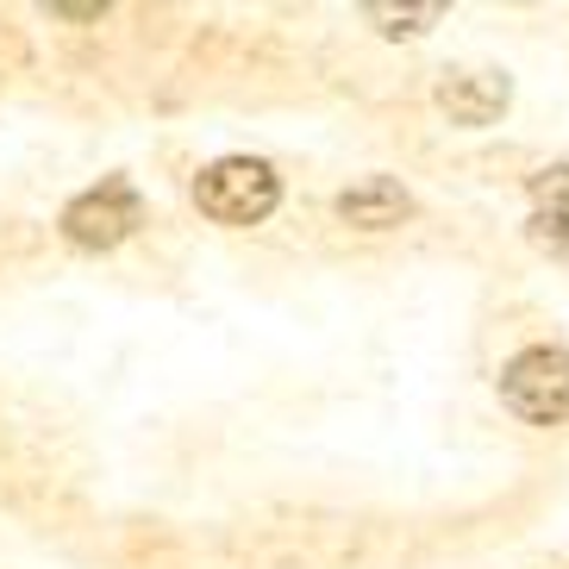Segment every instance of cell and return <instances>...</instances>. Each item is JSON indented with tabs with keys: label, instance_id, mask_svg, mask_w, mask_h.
I'll return each instance as SVG.
<instances>
[{
	"label": "cell",
	"instance_id": "1",
	"mask_svg": "<svg viewBox=\"0 0 569 569\" xmlns=\"http://www.w3.org/2000/svg\"><path fill=\"white\" fill-rule=\"evenodd\" d=\"M194 201H201V213L219 219V226H257V219L276 213L282 182H276V169L257 163V157H219L213 169H201Z\"/></svg>",
	"mask_w": 569,
	"mask_h": 569
},
{
	"label": "cell",
	"instance_id": "2",
	"mask_svg": "<svg viewBox=\"0 0 569 569\" xmlns=\"http://www.w3.org/2000/svg\"><path fill=\"white\" fill-rule=\"evenodd\" d=\"M501 401L513 407L519 419H532V426L569 419V351H557V345L519 351L513 363L501 369Z\"/></svg>",
	"mask_w": 569,
	"mask_h": 569
},
{
	"label": "cell",
	"instance_id": "5",
	"mask_svg": "<svg viewBox=\"0 0 569 569\" xmlns=\"http://www.w3.org/2000/svg\"><path fill=\"white\" fill-rule=\"evenodd\" d=\"M438 107L451 113V126H488L507 113V82L488 69H463L451 82H438Z\"/></svg>",
	"mask_w": 569,
	"mask_h": 569
},
{
	"label": "cell",
	"instance_id": "3",
	"mask_svg": "<svg viewBox=\"0 0 569 569\" xmlns=\"http://www.w3.org/2000/svg\"><path fill=\"white\" fill-rule=\"evenodd\" d=\"M138 219H144V207H138L132 188L101 182V188H88V194H76V201L63 207V238L82 244V251H107V244H119V238L132 232Z\"/></svg>",
	"mask_w": 569,
	"mask_h": 569
},
{
	"label": "cell",
	"instance_id": "7",
	"mask_svg": "<svg viewBox=\"0 0 569 569\" xmlns=\"http://www.w3.org/2000/svg\"><path fill=\"white\" fill-rule=\"evenodd\" d=\"M369 19H376L388 38H401V32H426L432 19H445V7H438V0H426V7H369Z\"/></svg>",
	"mask_w": 569,
	"mask_h": 569
},
{
	"label": "cell",
	"instance_id": "6",
	"mask_svg": "<svg viewBox=\"0 0 569 569\" xmlns=\"http://www.w3.org/2000/svg\"><path fill=\"white\" fill-rule=\"evenodd\" d=\"M532 232L551 251H569V163L532 176Z\"/></svg>",
	"mask_w": 569,
	"mask_h": 569
},
{
	"label": "cell",
	"instance_id": "4",
	"mask_svg": "<svg viewBox=\"0 0 569 569\" xmlns=\"http://www.w3.org/2000/svg\"><path fill=\"white\" fill-rule=\"evenodd\" d=\"M407 213H413V201H407V188L395 182V176H369V182L338 194V219H345V226H363V232H388V226H401Z\"/></svg>",
	"mask_w": 569,
	"mask_h": 569
}]
</instances>
